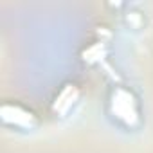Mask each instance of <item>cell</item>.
Here are the masks:
<instances>
[{
    "label": "cell",
    "mask_w": 153,
    "mask_h": 153,
    "mask_svg": "<svg viewBox=\"0 0 153 153\" xmlns=\"http://www.w3.org/2000/svg\"><path fill=\"white\" fill-rule=\"evenodd\" d=\"M106 112L110 119L124 130H137L142 124V105L137 94L124 85H114L110 88Z\"/></svg>",
    "instance_id": "cell-1"
},
{
    "label": "cell",
    "mask_w": 153,
    "mask_h": 153,
    "mask_svg": "<svg viewBox=\"0 0 153 153\" xmlns=\"http://www.w3.org/2000/svg\"><path fill=\"white\" fill-rule=\"evenodd\" d=\"M0 121L4 126L15 128L18 131H33L38 128V115L22 103L6 101L0 106Z\"/></svg>",
    "instance_id": "cell-2"
},
{
    "label": "cell",
    "mask_w": 153,
    "mask_h": 153,
    "mask_svg": "<svg viewBox=\"0 0 153 153\" xmlns=\"http://www.w3.org/2000/svg\"><path fill=\"white\" fill-rule=\"evenodd\" d=\"M81 99V90L76 83H65L54 96L51 110L56 117H67Z\"/></svg>",
    "instance_id": "cell-3"
},
{
    "label": "cell",
    "mask_w": 153,
    "mask_h": 153,
    "mask_svg": "<svg viewBox=\"0 0 153 153\" xmlns=\"http://www.w3.org/2000/svg\"><path fill=\"white\" fill-rule=\"evenodd\" d=\"M106 54V43L103 40H97L94 43H90L85 51H83V61L87 63H99Z\"/></svg>",
    "instance_id": "cell-4"
},
{
    "label": "cell",
    "mask_w": 153,
    "mask_h": 153,
    "mask_svg": "<svg viewBox=\"0 0 153 153\" xmlns=\"http://www.w3.org/2000/svg\"><path fill=\"white\" fill-rule=\"evenodd\" d=\"M124 24L128 25V27H131V29H142V25H144V16L140 15V13H137V11H130V13H126L124 15Z\"/></svg>",
    "instance_id": "cell-5"
}]
</instances>
